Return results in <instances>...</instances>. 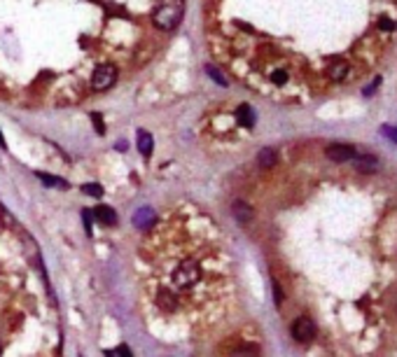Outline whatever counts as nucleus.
<instances>
[{"label":"nucleus","instance_id":"f257e3e1","mask_svg":"<svg viewBox=\"0 0 397 357\" xmlns=\"http://www.w3.org/2000/svg\"><path fill=\"white\" fill-rule=\"evenodd\" d=\"M185 14V0H157L152 12V26L162 33H171L180 26Z\"/></svg>","mask_w":397,"mask_h":357},{"label":"nucleus","instance_id":"f03ea898","mask_svg":"<svg viewBox=\"0 0 397 357\" xmlns=\"http://www.w3.org/2000/svg\"><path fill=\"white\" fill-rule=\"evenodd\" d=\"M117 75H119V70H117L114 63H98V66L89 73V91H96V94L108 91L110 87H114Z\"/></svg>","mask_w":397,"mask_h":357},{"label":"nucleus","instance_id":"7ed1b4c3","mask_svg":"<svg viewBox=\"0 0 397 357\" xmlns=\"http://www.w3.org/2000/svg\"><path fill=\"white\" fill-rule=\"evenodd\" d=\"M290 331H292V338L297 343H309V341L316 338V324H313L311 317H297Z\"/></svg>","mask_w":397,"mask_h":357},{"label":"nucleus","instance_id":"20e7f679","mask_svg":"<svg viewBox=\"0 0 397 357\" xmlns=\"http://www.w3.org/2000/svg\"><path fill=\"white\" fill-rule=\"evenodd\" d=\"M325 156L337 163L350 161V159L355 156V147H353V145H343V142H334V145H327V147H325Z\"/></svg>","mask_w":397,"mask_h":357},{"label":"nucleus","instance_id":"39448f33","mask_svg":"<svg viewBox=\"0 0 397 357\" xmlns=\"http://www.w3.org/2000/svg\"><path fill=\"white\" fill-rule=\"evenodd\" d=\"M327 75H330V80L334 82H341L346 80V75H348V63L343 59H334L327 63Z\"/></svg>","mask_w":397,"mask_h":357},{"label":"nucleus","instance_id":"423d86ee","mask_svg":"<svg viewBox=\"0 0 397 357\" xmlns=\"http://www.w3.org/2000/svg\"><path fill=\"white\" fill-rule=\"evenodd\" d=\"M152 222H155V210L152 208H141L134 215V227H138V229H152Z\"/></svg>","mask_w":397,"mask_h":357},{"label":"nucleus","instance_id":"0eeeda50","mask_svg":"<svg viewBox=\"0 0 397 357\" xmlns=\"http://www.w3.org/2000/svg\"><path fill=\"white\" fill-rule=\"evenodd\" d=\"M89 213H91L101 224H105V227H112V224L117 222V215H114V210L110 208V206H98L96 210H89Z\"/></svg>","mask_w":397,"mask_h":357},{"label":"nucleus","instance_id":"6e6552de","mask_svg":"<svg viewBox=\"0 0 397 357\" xmlns=\"http://www.w3.org/2000/svg\"><path fill=\"white\" fill-rule=\"evenodd\" d=\"M231 213H234V217L241 224H245V222H250V220H252V208H250L245 201H241V199H238V201H234V206H231Z\"/></svg>","mask_w":397,"mask_h":357},{"label":"nucleus","instance_id":"1a4fd4ad","mask_svg":"<svg viewBox=\"0 0 397 357\" xmlns=\"http://www.w3.org/2000/svg\"><path fill=\"white\" fill-rule=\"evenodd\" d=\"M276 161H278V154H276V149H274V147H264L262 152H259V156H257V163H259L264 170L274 168Z\"/></svg>","mask_w":397,"mask_h":357},{"label":"nucleus","instance_id":"9d476101","mask_svg":"<svg viewBox=\"0 0 397 357\" xmlns=\"http://www.w3.org/2000/svg\"><path fill=\"white\" fill-rule=\"evenodd\" d=\"M236 119H238V124H241V126H252V124H255V112H252V108H250V105H245V103H243V105H238V108H236Z\"/></svg>","mask_w":397,"mask_h":357},{"label":"nucleus","instance_id":"9b49d317","mask_svg":"<svg viewBox=\"0 0 397 357\" xmlns=\"http://www.w3.org/2000/svg\"><path fill=\"white\" fill-rule=\"evenodd\" d=\"M350 161L355 163L360 170H364V173H374V170H378V161L374 159V156H353Z\"/></svg>","mask_w":397,"mask_h":357},{"label":"nucleus","instance_id":"f8f14e48","mask_svg":"<svg viewBox=\"0 0 397 357\" xmlns=\"http://www.w3.org/2000/svg\"><path fill=\"white\" fill-rule=\"evenodd\" d=\"M152 147H155L152 135H150L148 131H138V149H141V154L150 156V154H152Z\"/></svg>","mask_w":397,"mask_h":357},{"label":"nucleus","instance_id":"ddd939ff","mask_svg":"<svg viewBox=\"0 0 397 357\" xmlns=\"http://www.w3.org/2000/svg\"><path fill=\"white\" fill-rule=\"evenodd\" d=\"M229 357H259V348L252 343H245V345H238L236 350H231Z\"/></svg>","mask_w":397,"mask_h":357},{"label":"nucleus","instance_id":"4468645a","mask_svg":"<svg viewBox=\"0 0 397 357\" xmlns=\"http://www.w3.org/2000/svg\"><path fill=\"white\" fill-rule=\"evenodd\" d=\"M269 80L274 82V84H278V87H283L285 82L290 80V77H288V70H283V68H276V70H271Z\"/></svg>","mask_w":397,"mask_h":357},{"label":"nucleus","instance_id":"2eb2a0df","mask_svg":"<svg viewBox=\"0 0 397 357\" xmlns=\"http://www.w3.org/2000/svg\"><path fill=\"white\" fill-rule=\"evenodd\" d=\"M206 73L210 75V77H213V80L217 82V84H220V87H227L229 82H227V77H224L222 73H220V70H217L215 66H206Z\"/></svg>","mask_w":397,"mask_h":357},{"label":"nucleus","instance_id":"dca6fc26","mask_svg":"<svg viewBox=\"0 0 397 357\" xmlns=\"http://www.w3.org/2000/svg\"><path fill=\"white\" fill-rule=\"evenodd\" d=\"M82 192L89 196H103V187L101 185H96V182H87V185H82Z\"/></svg>","mask_w":397,"mask_h":357},{"label":"nucleus","instance_id":"f3484780","mask_svg":"<svg viewBox=\"0 0 397 357\" xmlns=\"http://www.w3.org/2000/svg\"><path fill=\"white\" fill-rule=\"evenodd\" d=\"M38 177H40V180L45 182L47 187H66V182H63V180H59V177H52V175H47V173H40Z\"/></svg>","mask_w":397,"mask_h":357},{"label":"nucleus","instance_id":"a211bd4d","mask_svg":"<svg viewBox=\"0 0 397 357\" xmlns=\"http://www.w3.org/2000/svg\"><path fill=\"white\" fill-rule=\"evenodd\" d=\"M105 357H134V355H131V350H128V345L121 343L117 350H105Z\"/></svg>","mask_w":397,"mask_h":357},{"label":"nucleus","instance_id":"6ab92c4d","mask_svg":"<svg viewBox=\"0 0 397 357\" xmlns=\"http://www.w3.org/2000/svg\"><path fill=\"white\" fill-rule=\"evenodd\" d=\"M378 28L390 33V31H395V21H392V19H385V17H381V19H378Z\"/></svg>","mask_w":397,"mask_h":357},{"label":"nucleus","instance_id":"aec40b11","mask_svg":"<svg viewBox=\"0 0 397 357\" xmlns=\"http://www.w3.org/2000/svg\"><path fill=\"white\" fill-rule=\"evenodd\" d=\"M274 299H276V306L283 303V292H281V285L278 283H274Z\"/></svg>","mask_w":397,"mask_h":357},{"label":"nucleus","instance_id":"412c9836","mask_svg":"<svg viewBox=\"0 0 397 357\" xmlns=\"http://www.w3.org/2000/svg\"><path fill=\"white\" fill-rule=\"evenodd\" d=\"M94 126H96V131H98V133H105V126H103L101 115H94Z\"/></svg>","mask_w":397,"mask_h":357},{"label":"nucleus","instance_id":"4be33fe9","mask_svg":"<svg viewBox=\"0 0 397 357\" xmlns=\"http://www.w3.org/2000/svg\"><path fill=\"white\" fill-rule=\"evenodd\" d=\"M82 220H84V227H87V234H91V222H89V210L82 213Z\"/></svg>","mask_w":397,"mask_h":357},{"label":"nucleus","instance_id":"5701e85b","mask_svg":"<svg viewBox=\"0 0 397 357\" xmlns=\"http://www.w3.org/2000/svg\"><path fill=\"white\" fill-rule=\"evenodd\" d=\"M217 3H220V0H206V7H210V10H213V7H217Z\"/></svg>","mask_w":397,"mask_h":357},{"label":"nucleus","instance_id":"b1692460","mask_svg":"<svg viewBox=\"0 0 397 357\" xmlns=\"http://www.w3.org/2000/svg\"><path fill=\"white\" fill-rule=\"evenodd\" d=\"M392 133H395V135H397V131H392ZM395 140H397V138H395Z\"/></svg>","mask_w":397,"mask_h":357}]
</instances>
